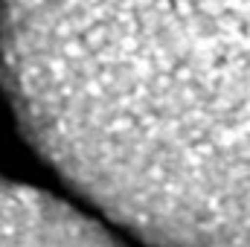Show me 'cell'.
Segmentation results:
<instances>
[{"mask_svg":"<svg viewBox=\"0 0 250 247\" xmlns=\"http://www.w3.org/2000/svg\"><path fill=\"white\" fill-rule=\"evenodd\" d=\"M0 84L137 239L250 247V0H0Z\"/></svg>","mask_w":250,"mask_h":247,"instance_id":"6da1fadb","label":"cell"},{"mask_svg":"<svg viewBox=\"0 0 250 247\" xmlns=\"http://www.w3.org/2000/svg\"><path fill=\"white\" fill-rule=\"evenodd\" d=\"M0 247H123L79 209L0 178Z\"/></svg>","mask_w":250,"mask_h":247,"instance_id":"7a4b0ae2","label":"cell"}]
</instances>
